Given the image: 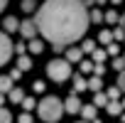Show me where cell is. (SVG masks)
<instances>
[{
  "mask_svg": "<svg viewBox=\"0 0 125 123\" xmlns=\"http://www.w3.org/2000/svg\"><path fill=\"white\" fill-rule=\"evenodd\" d=\"M88 12L81 0H44L37 10V27L52 47H66L88 30Z\"/></svg>",
  "mask_w": 125,
  "mask_h": 123,
  "instance_id": "6da1fadb",
  "label": "cell"
},
{
  "mask_svg": "<svg viewBox=\"0 0 125 123\" xmlns=\"http://www.w3.org/2000/svg\"><path fill=\"white\" fill-rule=\"evenodd\" d=\"M39 118L47 121V123H56L61 118V113H64V101L56 98V96H44L39 101Z\"/></svg>",
  "mask_w": 125,
  "mask_h": 123,
  "instance_id": "7a4b0ae2",
  "label": "cell"
},
{
  "mask_svg": "<svg viewBox=\"0 0 125 123\" xmlns=\"http://www.w3.org/2000/svg\"><path fill=\"white\" fill-rule=\"evenodd\" d=\"M47 76L52 79V81H66L69 76H71V64L66 59H52L49 64H47Z\"/></svg>",
  "mask_w": 125,
  "mask_h": 123,
  "instance_id": "3957f363",
  "label": "cell"
},
{
  "mask_svg": "<svg viewBox=\"0 0 125 123\" xmlns=\"http://www.w3.org/2000/svg\"><path fill=\"white\" fill-rule=\"evenodd\" d=\"M12 57V42L5 32H0V67H5Z\"/></svg>",
  "mask_w": 125,
  "mask_h": 123,
  "instance_id": "277c9868",
  "label": "cell"
},
{
  "mask_svg": "<svg viewBox=\"0 0 125 123\" xmlns=\"http://www.w3.org/2000/svg\"><path fill=\"white\" fill-rule=\"evenodd\" d=\"M37 20H22L20 22V32H22V37H27V39H34V35H37Z\"/></svg>",
  "mask_w": 125,
  "mask_h": 123,
  "instance_id": "5b68a950",
  "label": "cell"
},
{
  "mask_svg": "<svg viewBox=\"0 0 125 123\" xmlns=\"http://www.w3.org/2000/svg\"><path fill=\"white\" fill-rule=\"evenodd\" d=\"M83 106H81V101H79V96L76 94H71L66 101H64V111H69V113H79Z\"/></svg>",
  "mask_w": 125,
  "mask_h": 123,
  "instance_id": "8992f818",
  "label": "cell"
},
{
  "mask_svg": "<svg viewBox=\"0 0 125 123\" xmlns=\"http://www.w3.org/2000/svg\"><path fill=\"white\" fill-rule=\"evenodd\" d=\"M81 57H83L81 47H69L66 49V62H69V64H71V62H81Z\"/></svg>",
  "mask_w": 125,
  "mask_h": 123,
  "instance_id": "52a82bcc",
  "label": "cell"
},
{
  "mask_svg": "<svg viewBox=\"0 0 125 123\" xmlns=\"http://www.w3.org/2000/svg\"><path fill=\"white\" fill-rule=\"evenodd\" d=\"M15 86H12V76H0V94H10Z\"/></svg>",
  "mask_w": 125,
  "mask_h": 123,
  "instance_id": "ba28073f",
  "label": "cell"
},
{
  "mask_svg": "<svg viewBox=\"0 0 125 123\" xmlns=\"http://www.w3.org/2000/svg\"><path fill=\"white\" fill-rule=\"evenodd\" d=\"M3 25H5V32H15V30H20V22H17V17H12V15L5 17Z\"/></svg>",
  "mask_w": 125,
  "mask_h": 123,
  "instance_id": "9c48e42d",
  "label": "cell"
},
{
  "mask_svg": "<svg viewBox=\"0 0 125 123\" xmlns=\"http://www.w3.org/2000/svg\"><path fill=\"white\" fill-rule=\"evenodd\" d=\"M83 89H88V81L83 76H74V94H81Z\"/></svg>",
  "mask_w": 125,
  "mask_h": 123,
  "instance_id": "30bf717a",
  "label": "cell"
},
{
  "mask_svg": "<svg viewBox=\"0 0 125 123\" xmlns=\"http://www.w3.org/2000/svg\"><path fill=\"white\" fill-rule=\"evenodd\" d=\"M105 108H108L110 116H120V113H123V101H110Z\"/></svg>",
  "mask_w": 125,
  "mask_h": 123,
  "instance_id": "8fae6325",
  "label": "cell"
},
{
  "mask_svg": "<svg viewBox=\"0 0 125 123\" xmlns=\"http://www.w3.org/2000/svg\"><path fill=\"white\" fill-rule=\"evenodd\" d=\"M30 52H32V54H42V52H44V42H39L37 37L30 39Z\"/></svg>",
  "mask_w": 125,
  "mask_h": 123,
  "instance_id": "7c38bea8",
  "label": "cell"
},
{
  "mask_svg": "<svg viewBox=\"0 0 125 123\" xmlns=\"http://www.w3.org/2000/svg\"><path fill=\"white\" fill-rule=\"evenodd\" d=\"M8 96H10V101H12V103H22V101H25V94H22V89H20V86H17V89H12Z\"/></svg>",
  "mask_w": 125,
  "mask_h": 123,
  "instance_id": "4fadbf2b",
  "label": "cell"
},
{
  "mask_svg": "<svg viewBox=\"0 0 125 123\" xmlns=\"http://www.w3.org/2000/svg\"><path fill=\"white\" fill-rule=\"evenodd\" d=\"M81 113H83V118H86V121H96V106H93V103L83 106V108H81Z\"/></svg>",
  "mask_w": 125,
  "mask_h": 123,
  "instance_id": "5bb4252c",
  "label": "cell"
},
{
  "mask_svg": "<svg viewBox=\"0 0 125 123\" xmlns=\"http://www.w3.org/2000/svg\"><path fill=\"white\" fill-rule=\"evenodd\" d=\"M108 103H110L108 94H101V91H98V94H96V98H93V106L98 108V106H108Z\"/></svg>",
  "mask_w": 125,
  "mask_h": 123,
  "instance_id": "9a60e30c",
  "label": "cell"
},
{
  "mask_svg": "<svg viewBox=\"0 0 125 123\" xmlns=\"http://www.w3.org/2000/svg\"><path fill=\"white\" fill-rule=\"evenodd\" d=\"M17 69H20V72H27V69H32V62H30V57H20V59H17Z\"/></svg>",
  "mask_w": 125,
  "mask_h": 123,
  "instance_id": "2e32d148",
  "label": "cell"
},
{
  "mask_svg": "<svg viewBox=\"0 0 125 123\" xmlns=\"http://www.w3.org/2000/svg\"><path fill=\"white\" fill-rule=\"evenodd\" d=\"M98 42H103V44H110V42H113V32H110V30H103V32L98 35Z\"/></svg>",
  "mask_w": 125,
  "mask_h": 123,
  "instance_id": "e0dca14e",
  "label": "cell"
},
{
  "mask_svg": "<svg viewBox=\"0 0 125 123\" xmlns=\"http://www.w3.org/2000/svg\"><path fill=\"white\" fill-rule=\"evenodd\" d=\"M105 57H108V52H103V49H96L93 52V62H96V64H103Z\"/></svg>",
  "mask_w": 125,
  "mask_h": 123,
  "instance_id": "ac0fdd59",
  "label": "cell"
},
{
  "mask_svg": "<svg viewBox=\"0 0 125 123\" xmlns=\"http://www.w3.org/2000/svg\"><path fill=\"white\" fill-rule=\"evenodd\" d=\"M101 86H103V81H101V76H93V79H91V81H88V89H93V91H96V94H98V91H101Z\"/></svg>",
  "mask_w": 125,
  "mask_h": 123,
  "instance_id": "d6986e66",
  "label": "cell"
},
{
  "mask_svg": "<svg viewBox=\"0 0 125 123\" xmlns=\"http://www.w3.org/2000/svg\"><path fill=\"white\" fill-rule=\"evenodd\" d=\"M34 106H37V101H34V98H32V96H25V101H22V108H25V111H27V113H30V111H32V108H34Z\"/></svg>",
  "mask_w": 125,
  "mask_h": 123,
  "instance_id": "ffe728a7",
  "label": "cell"
},
{
  "mask_svg": "<svg viewBox=\"0 0 125 123\" xmlns=\"http://www.w3.org/2000/svg\"><path fill=\"white\" fill-rule=\"evenodd\" d=\"M88 20H91V22H103V20H105V15H103L101 10H93V12L88 15Z\"/></svg>",
  "mask_w": 125,
  "mask_h": 123,
  "instance_id": "44dd1931",
  "label": "cell"
},
{
  "mask_svg": "<svg viewBox=\"0 0 125 123\" xmlns=\"http://www.w3.org/2000/svg\"><path fill=\"white\" fill-rule=\"evenodd\" d=\"M0 123H12V116L8 108H0Z\"/></svg>",
  "mask_w": 125,
  "mask_h": 123,
  "instance_id": "7402d4cb",
  "label": "cell"
},
{
  "mask_svg": "<svg viewBox=\"0 0 125 123\" xmlns=\"http://www.w3.org/2000/svg\"><path fill=\"white\" fill-rule=\"evenodd\" d=\"M81 52H96V42H93V39H86V42L81 44Z\"/></svg>",
  "mask_w": 125,
  "mask_h": 123,
  "instance_id": "603a6c76",
  "label": "cell"
},
{
  "mask_svg": "<svg viewBox=\"0 0 125 123\" xmlns=\"http://www.w3.org/2000/svg\"><path fill=\"white\" fill-rule=\"evenodd\" d=\"M34 8H37V3H34V0H22V10H25V12H32Z\"/></svg>",
  "mask_w": 125,
  "mask_h": 123,
  "instance_id": "cb8c5ba5",
  "label": "cell"
},
{
  "mask_svg": "<svg viewBox=\"0 0 125 123\" xmlns=\"http://www.w3.org/2000/svg\"><path fill=\"white\" fill-rule=\"evenodd\" d=\"M118 20H120V17H118V12H115V10H108V12H105V22H110V25H113V22H118Z\"/></svg>",
  "mask_w": 125,
  "mask_h": 123,
  "instance_id": "d4e9b609",
  "label": "cell"
},
{
  "mask_svg": "<svg viewBox=\"0 0 125 123\" xmlns=\"http://www.w3.org/2000/svg\"><path fill=\"white\" fill-rule=\"evenodd\" d=\"M118 96H120V89H118V86H110V89H108V98H110V101H118Z\"/></svg>",
  "mask_w": 125,
  "mask_h": 123,
  "instance_id": "484cf974",
  "label": "cell"
},
{
  "mask_svg": "<svg viewBox=\"0 0 125 123\" xmlns=\"http://www.w3.org/2000/svg\"><path fill=\"white\" fill-rule=\"evenodd\" d=\"M113 67H115L118 72H125V59H123V57H115V64H113Z\"/></svg>",
  "mask_w": 125,
  "mask_h": 123,
  "instance_id": "4316f807",
  "label": "cell"
},
{
  "mask_svg": "<svg viewBox=\"0 0 125 123\" xmlns=\"http://www.w3.org/2000/svg\"><path fill=\"white\" fill-rule=\"evenodd\" d=\"M93 62H81V72H93Z\"/></svg>",
  "mask_w": 125,
  "mask_h": 123,
  "instance_id": "83f0119b",
  "label": "cell"
},
{
  "mask_svg": "<svg viewBox=\"0 0 125 123\" xmlns=\"http://www.w3.org/2000/svg\"><path fill=\"white\" fill-rule=\"evenodd\" d=\"M103 72H105L103 64H96V67H93V76H103Z\"/></svg>",
  "mask_w": 125,
  "mask_h": 123,
  "instance_id": "f1b7e54d",
  "label": "cell"
},
{
  "mask_svg": "<svg viewBox=\"0 0 125 123\" xmlns=\"http://www.w3.org/2000/svg\"><path fill=\"white\" fill-rule=\"evenodd\" d=\"M17 123H32V116H30V113L25 111V113H22V116L17 118Z\"/></svg>",
  "mask_w": 125,
  "mask_h": 123,
  "instance_id": "f546056e",
  "label": "cell"
},
{
  "mask_svg": "<svg viewBox=\"0 0 125 123\" xmlns=\"http://www.w3.org/2000/svg\"><path fill=\"white\" fill-rule=\"evenodd\" d=\"M118 89L125 91V72H120V76H118Z\"/></svg>",
  "mask_w": 125,
  "mask_h": 123,
  "instance_id": "4dcf8cb0",
  "label": "cell"
},
{
  "mask_svg": "<svg viewBox=\"0 0 125 123\" xmlns=\"http://www.w3.org/2000/svg\"><path fill=\"white\" fill-rule=\"evenodd\" d=\"M32 89H34V91H39V94H42V91H44V81H39V79H37V81H34V84H32Z\"/></svg>",
  "mask_w": 125,
  "mask_h": 123,
  "instance_id": "1f68e13d",
  "label": "cell"
},
{
  "mask_svg": "<svg viewBox=\"0 0 125 123\" xmlns=\"http://www.w3.org/2000/svg\"><path fill=\"white\" fill-rule=\"evenodd\" d=\"M113 39H125V30H115L113 32Z\"/></svg>",
  "mask_w": 125,
  "mask_h": 123,
  "instance_id": "d6a6232c",
  "label": "cell"
},
{
  "mask_svg": "<svg viewBox=\"0 0 125 123\" xmlns=\"http://www.w3.org/2000/svg\"><path fill=\"white\" fill-rule=\"evenodd\" d=\"M108 54L115 57V54H118V44H108Z\"/></svg>",
  "mask_w": 125,
  "mask_h": 123,
  "instance_id": "836d02e7",
  "label": "cell"
},
{
  "mask_svg": "<svg viewBox=\"0 0 125 123\" xmlns=\"http://www.w3.org/2000/svg\"><path fill=\"white\" fill-rule=\"evenodd\" d=\"M5 5H8V0H0V12L5 10Z\"/></svg>",
  "mask_w": 125,
  "mask_h": 123,
  "instance_id": "e575fe53",
  "label": "cell"
},
{
  "mask_svg": "<svg viewBox=\"0 0 125 123\" xmlns=\"http://www.w3.org/2000/svg\"><path fill=\"white\" fill-rule=\"evenodd\" d=\"M81 3H83V8H86V5H93L96 0H81Z\"/></svg>",
  "mask_w": 125,
  "mask_h": 123,
  "instance_id": "d590c367",
  "label": "cell"
},
{
  "mask_svg": "<svg viewBox=\"0 0 125 123\" xmlns=\"http://www.w3.org/2000/svg\"><path fill=\"white\" fill-rule=\"evenodd\" d=\"M3 103H5V98H3V94H0V108H3Z\"/></svg>",
  "mask_w": 125,
  "mask_h": 123,
  "instance_id": "8d00e7d4",
  "label": "cell"
},
{
  "mask_svg": "<svg viewBox=\"0 0 125 123\" xmlns=\"http://www.w3.org/2000/svg\"><path fill=\"white\" fill-rule=\"evenodd\" d=\"M110 3H113V5H118V3H123V0H110Z\"/></svg>",
  "mask_w": 125,
  "mask_h": 123,
  "instance_id": "74e56055",
  "label": "cell"
},
{
  "mask_svg": "<svg viewBox=\"0 0 125 123\" xmlns=\"http://www.w3.org/2000/svg\"><path fill=\"white\" fill-rule=\"evenodd\" d=\"M123 30H125V17H123Z\"/></svg>",
  "mask_w": 125,
  "mask_h": 123,
  "instance_id": "f35d334b",
  "label": "cell"
},
{
  "mask_svg": "<svg viewBox=\"0 0 125 123\" xmlns=\"http://www.w3.org/2000/svg\"><path fill=\"white\" fill-rule=\"evenodd\" d=\"M123 108H125V101H123Z\"/></svg>",
  "mask_w": 125,
  "mask_h": 123,
  "instance_id": "ab89813d",
  "label": "cell"
},
{
  "mask_svg": "<svg viewBox=\"0 0 125 123\" xmlns=\"http://www.w3.org/2000/svg\"><path fill=\"white\" fill-rule=\"evenodd\" d=\"M123 59H125V57H123Z\"/></svg>",
  "mask_w": 125,
  "mask_h": 123,
  "instance_id": "60d3db41",
  "label": "cell"
}]
</instances>
